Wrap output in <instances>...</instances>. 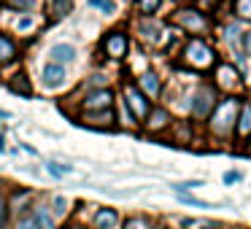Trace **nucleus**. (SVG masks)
Listing matches in <instances>:
<instances>
[{
    "label": "nucleus",
    "instance_id": "1",
    "mask_svg": "<svg viewBox=\"0 0 251 229\" xmlns=\"http://www.w3.org/2000/svg\"><path fill=\"white\" fill-rule=\"evenodd\" d=\"M238 111H240V100L238 97H227L213 108L211 116V132L219 137H229L235 132V121H238Z\"/></svg>",
    "mask_w": 251,
    "mask_h": 229
},
{
    "label": "nucleus",
    "instance_id": "2",
    "mask_svg": "<svg viewBox=\"0 0 251 229\" xmlns=\"http://www.w3.org/2000/svg\"><path fill=\"white\" fill-rule=\"evenodd\" d=\"M184 62L189 68H195V70H208V68H213V62H216V51H213L205 41L192 38L184 49Z\"/></svg>",
    "mask_w": 251,
    "mask_h": 229
},
{
    "label": "nucleus",
    "instance_id": "3",
    "mask_svg": "<svg viewBox=\"0 0 251 229\" xmlns=\"http://www.w3.org/2000/svg\"><path fill=\"white\" fill-rule=\"evenodd\" d=\"M125 103H127V108H130V114L135 116L138 121H143L149 116V100H146V94L141 92L138 87H132V84H127L125 87Z\"/></svg>",
    "mask_w": 251,
    "mask_h": 229
},
{
    "label": "nucleus",
    "instance_id": "4",
    "mask_svg": "<svg viewBox=\"0 0 251 229\" xmlns=\"http://www.w3.org/2000/svg\"><path fill=\"white\" fill-rule=\"evenodd\" d=\"M176 24H181L186 33H205L208 30V19L200 11H178L176 14Z\"/></svg>",
    "mask_w": 251,
    "mask_h": 229
},
{
    "label": "nucleus",
    "instance_id": "5",
    "mask_svg": "<svg viewBox=\"0 0 251 229\" xmlns=\"http://www.w3.org/2000/svg\"><path fill=\"white\" fill-rule=\"evenodd\" d=\"M103 51L111 57V60H122V57L127 54V35H125V33H111V35H105Z\"/></svg>",
    "mask_w": 251,
    "mask_h": 229
},
{
    "label": "nucleus",
    "instance_id": "6",
    "mask_svg": "<svg viewBox=\"0 0 251 229\" xmlns=\"http://www.w3.org/2000/svg\"><path fill=\"white\" fill-rule=\"evenodd\" d=\"M213 100H216V94H213V87H202L200 92L195 94V103H192V114H195V119H202V116H208V111L213 108Z\"/></svg>",
    "mask_w": 251,
    "mask_h": 229
},
{
    "label": "nucleus",
    "instance_id": "7",
    "mask_svg": "<svg viewBox=\"0 0 251 229\" xmlns=\"http://www.w3.org/2000/svg\"><path fill=\"white\" fill-rule=\"evenodd\" d=\"M111 103H114V92L111 89H100V92H92L87 94V100H84V111H108Z\"/></svg>",
    "mask_w": 251,
    "mask_h": 229
},
{
    "label": "nucleus",
    "instance_id": "8",
    "mask_svg": "<svg viewBox=\"0 0 251 229\" xmlns=\"http://www.w3.org/2000/svg\"><path fill=\"white\" fill-rule=\"evenodd\" d=\"M116 224H119V213L114 207H100L95 213V229H116Z\"/></svg>",
    "mask_w": 251,
    "mask_h": 229
},
{
    "label": "nucleus",
    "instance_id": "9",
    "mask_svg": "<svg viewBox=\"0 0 251 229\" xmlns=\"http://www.w3.org/2000/svg\"><path fill=\"white\" fill-rule=\"evenodd\" d=\"M216 78H219L216 84H219L222 89H235V87H238V81H240L232 65H219V68H216Z\"/></svg>",
    "mask_w": 251,
    "mask_h": 229
},
{
    "label": "nucleus",
    "instance_id": "10",
    "mask_svg": "<svg viewBox=\"0 0 251 229\" xmlns=\"http://www.w3.org/2000/svg\"><path fill=\"white\" fill-rule=\"evenodd\" d=\"M81 121L84 124H89V127H114V121H116V116H114V111H98V114H87V116H81Z\"/></svg>",
    "mask_w": 251,
    "mask_h": 229
},
{
    "label": "nucleus",
    "instance_id": "11",
    "mask_svg": "<svg viewBox=\"0 0 251 229\" xmlns=\"http://www.w3.org/2000/svg\"><path fill=\"white\" fill-rule=\"evenodd\" d=\"M146 127L151 132H157V130H165V127L170 124V114L165 108H154V111H149V116H146Z\"/></svg>",
    "mask_w": 251,
    "mask_h": 229
},
{
    "label": "nucleus",
    "instance_id": "12",
    "mask_svg": "<svg viewBox=\"0 0 251 229\" xmlns=\"http://www.w3.org/2000/svg\"><path fill=\"white\" fill-rule=\"evenodd\" d=\"M49 57H51V62H54V65H65V62H73L76 49H73V46H68V44H60V46H51Z\"/></svg>",
    "mask_w": 251,
    "mask_h": 229
},
{
    "label": "nucleus",
    "instance_id": "13",
    "mask_svg": "<svg viewBox=\"0 0 251 229\" xmlns=\"http://www.w3.org/2000/svg\"><path fill=\"white\" fill-rule=\"evenodd\" d=\"M235 132H238V137L251 135V105H240L238 121H235Z\"/></svg>",
    "mask_w": 251,
    "mask_h": 229
},
{
    "label": "nucleus",
    "instance_id": "14",
    "mask_svg": "<svg viewBox=\"0 0 251 229\" xmlns=\"http://www.w3.org/2000/svg\"><path fill=\"white\" fill-rule=\"evenodd\" d=\"M62 81H65V68L62 65H54V62H51V65L44 68V84L46 87H60Z\"/></svg>",
    "mask_w": 251,
    "mask_h": 229
},
{
    "label": "nucleus",
    "instance_id": "15",
    "mask_svg": "<svg viewBox=\"0 0 251 229\" xmlns=\"http://www.w3.org/2000/svg\"><path fill=\"white\" fill-rule=\"evenodd\" d=\"M8 89L11 92H17V94H25V97H30L33 94V87H30V78L25 76V73H17V76L8 81Z\"/></svg>",
    "mask_w": 251,
    "mask_h": 229
},
{
    "label": "nucleus",
    "instance_id": "16",
    "mask_svg": "<svg viewBox=\"0 0 251 229\" xmlns=\"http://www.w3.org/2000/svg\"><path fill=\"white\" fill-rule=\"evenodd\" d=\"M138 81H141V89L146 94H151V97H157V94H159V78L154 76V73H143Z\"/></svg>",
    "mask_w": 251,
    "mask_h": 229
},
{
    "label": "nucleus",
    "instance_id": "17",
    "mask_svg": "<svg viewBox=\"0 0 251 229\" xmlns=\"http://www.w3.org/2000/svg\"><path fill=\"white\" fill-rule=\"evenodd\" d=\"M33 218H35V224H38V229H54V216H51V213L46 210L44 205L35 207Z\"/></svg>",
    "mask_w": 251,
    "mask_h": 229
},
{
    "label": "nucleus",
    "instance_id": "18",
    "mask_svg": "<svg viewBox=\"0 0 251 229\" xmlns=\"http://www.w3.org/2000/svg\"><path fill=\"white\" fill-rule=\"evenodd\" d=\"M17 57V46L11 44L8 35H0V62H11Z\"/></svg>",
    "mask_w": 251,
    "mask_h": 229
},
{
    "label": "nucleus",
    "instance_id": "19",
    "mask_svg": "<svg viewBox=\"0 0 251 229\" xmlns=\"http://www.w3.org/2000/svg\"><path fill=\"white\" fill-rule=\"evenodd\" d=\"M235 14L240 19H251V0H235Z\"/></svg>",
    "mask_w": 251,
    "mask_h": 229
},
{
    "label": "nucleus",
    "instance_id": "20",
    "mask_svg": "<svg viewBox=\"0 0 251 229\" xmlns=\"http://www.w3.org/2000/svg\"><path fill=\"white\" fill-rule=\"evenodd\" d=\"M159 3H162V0H138L135 6H138V11H141V14H154L159 8Z\"/></svg>",
    "mask_w": 251,
    "mask_h": 229
},
{
    "label": "nucleus",
    "instance_id": "21",
    "mask_svg": "<svg viewBox=\"0 0 251 229\" xmlns=\"http://www.w3.org/2000/svg\"><path fill=\"white\" fill-rule=\"evenodd\" d=\"M71 6H73V0H57L51 11H54V17H65V14L71 11Z\"/></svg>",
    "mask_w": 251,
    "mask_h": 229
},
{
    "label": "nucleus",
    "instance_id": "22",
    "mask_svg": "<svg viewBox=\"0 0 251 229\" xmlns=\"http://www.w3.org/2000/svg\"><path fill=\"white\" fill-rule=\"evenodd\" d=\"M125 229H151V224H149L146 218H130V221L125 224Z\"/></svg>",
    "mask_w": 251,
    "mask_h": 229
},
{
    "label": "nucleus",
    "instance_id": "23",
    "mask_svg": "<svg viewBox=\"0 0 251 229\" xmlns=\"http://www.w3.org/2000/svg\"><path fill=\"white\" fill-rule=\"evenodd\" d=\"M6 3H8L11 8H19V11H30L35 0H6Z\"/></svg>",
    "mask_w": 251,
    "mask_h": 229
},
{
    "label": "nucleus",
    "instance_id": "24",
    "mask_svg": "<svg viewBox=\"0 0 251 229\" xmlns=\"http://www.w3.org/2000/svg\"><path fill=\"white\" fill-rule=\"evenodd\" d=\"M89 6H95V8H103L105 14H111V11H114V0H89Z\"/></svg>",
    "mask_w": 251,
    "mask_h": 229
},
{
    "label": "nucleus",
    "instance_id": "25",
    "mask_svg": "<svg viewBox=\"0 0 251 229\" xmlns=\"http://www.w3.org/2000/svg\"><path fill=\"white\" fill-rule=\"evenodd\" d=\"M17 229H38V224H35L33 216H22V218L17 221Z\"/></svg>",
    "mask_w": 251,
    "mask_h": 229
},
{
    "label": "nucleus",
    "instance_id": "26",
    "mask_svg": "<svg viewBox=\"0 0 251 229\" xmlns=\"http://www.w3.org/2000/svg\"><path fill=\"white\" fill-rule=\"evenodd\" d=\"M49 173H51V175H68V173H71V167H68V164L49 162Z\"/></svg>",
    "mask_w": 251,
    "mask_h": 229
},
{
    "label": "nucleus",
    "instance_id": "27",
    "mask_svg": "<svg viewBox=\"0 0 251 229\" xmlns=\"http://www.w3.org/2000/svg\"><path fill=\"white\" fill-rule=\"evenodd\" d=\"M197 186H202V181H184V183H176L173 189L176 191H189V189H197Z\"/></svg>",
    "mask_w": 251,
    "mask_h": 229
},
{
    "label": "nucleus",
    "instance_id": "28",
    "mask_svg": "<svg viewBox=\"0 0 251 229\" xmlns=\"http://www.w3.org/2000/svg\"><path fill=\"white\" fill-rule=\"evenodd\" d=\"M181 202H186V205H192V207H211L208 202H202V200H195V197H186V194H181Z\"/></svg>",
    "mask_w": 251,
    "mask_h": 229
},
{
    "label": "nucleus",
    "instance_id": "29",
    "mask_svg": "<svg viewBox=\"0 0 251 229\" xmlns=\"http://www.w3.org/2000/svg\"><path fill=\"white\" fill-rule=\"evenodd\" d=\"M65 210H68V200H65V197L57 194V197H54V213H60V216H62Z\"/></svg>",
    "mask_w": 251,
    "mask_h": 229
},
{
    "label": "nucleus",
    "instance_id": "30",
    "mask_svg": "<svg viewBox=\"0 0 251 229\" xmlns=\"http://www.w3.org/2000/svg\"><path fill=\"white\" fill-rule=\"evenodd\" d=\"M8 221V207H6V200H3V194H0V227Z\"/></svg>",
    "mask_w": 251,
    "mask_h": 229
},
{
    "label": "nucleus",
    "instance_id": "31",
    "mask_svg": "<svg viewBox=\"0 0 251 229\" xmlns=\"http://www.w3.org/2000/svg\"><path fill=\"white\" fill-rule=\"evenodd\" d=\"M197 6H200V14H202V11H213L216 0H197Z\"/></svg>",
    "mask_w": 251,
    "mask_h": 229
},
{
    "label": "nucleus",
    "instance_id": "32",
    "mask_svg": "<svg viewBox=\"0 0 251 229\" xmlns=\"http://www.w3.org/2000/svg\"><path fill=\"white\" fill-rule=\"evenodd\" d=\"M238 181H240V173H235V170L224 173V183H238Z\"/></svg>",
    "mask_w": 251,
    "mask_h": 229
},
{
    "label": "nucleus",
    "instance_id": "33",
    "mask_svg": "<svg viewBox=\"0 0 251 229\" xmlns=\"http://www.w3.org/2000/svg\"><path fill=\"white\" fill-rule=\"evenodd\" d=\"M246 49L251 51V33H246Z\"/></svg>",
    "mask_w": 251,
    "mask_h": 229
},
{
    "label": "nucleus",
    "instance_id": "34",
    "mask_svg": "<svg viewBox=\"0 0 251 229\" xmlns=\"http://www.w3.org/2000/svg\"><path fill=\"white\" fill-rule=\"evenodd\" d=\"M65 229H81V227H73V224H71V227H65Z\"/></svg>",
    "mask_w": 251,
    "mask_h": 229
}]
</instances>
